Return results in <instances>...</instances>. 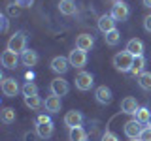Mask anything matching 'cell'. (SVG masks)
<instances>
[{"label": "cell", "instance_id": "6da1fadb", "mask_svg": "<svg viewBox=\"0 0 151 141\" xmlns=\"http://www.w3.org/2000/svg\"><path fill=\"white\" fill-rule=\"evenodd\" d=\"M134 58L129 51H119L115 56H113V66H115L117 72L121 73H127V72H132V66H134Z\"/></svg>", "mask_w": 151, "mask_h": 141}, {"label": "cell", "instance_id": "7a4b0ae2", "mask_svg": "<svg viewBox=\"0 0 151 141\" xmlns=\"http://www.w3.org/2000/svg\"><path fill=\"white\" fill-rule=\"evenodd\" d=\"M8 49L9 51H15V53H23L27 49V34L23 30H17L15 34L8 40Z\"/></svg>", "mask_w": 151, "mask_h": 141}, {"label": "cell", "instance_id": "3957f363", "mask_svg": "<svg viewBox=\"0 0 151 141\" xmlns=\"http://www.w3.org/2000/svg\"><path fill=\"white\" fill-rule=\"evenodd\" d=\"M94 85V77L89 72H79L76 75V88L78 90H91Z\"/></svg>", "mask_w": 151, "mask_h": 141}, {"label": "cell", "instance_id": "277c9868", "mask_svg": "<svg viewBox=\"0 0 151 141\" xmlns=\"http://www.w3.org/2000/svg\"><path fill=\"white\" fill-rule=\"evenodd\" d=\"M110 15L115 19V21H127L129 15H130V9H129V6H127L125 2H117V4L111 6Z\"/></svg>", "mask_w": 151, "mask_h": 141}, {"label": "cell", "instance_id": "5b68a950", "mask_svg": "<svg viewBox=\"0 0 151 141\" xmlns=\"http://www.w3.org/2000/svg\"><path fill=\"white\" fill-rule=\"evenodd\" d=\"M49 88H51V94H53V96H66L68 90H70V85H68L66 79L57 77V79L51 81V87Z\"/></svg>", "mask_w": 151, "mask_h": 141}, {"label": "cell", "instance_id": "8992f818", "mask_svg": "<svg viewBox=\"0 0 151 141\" xmlns=\"http://www.w3.org/2000/svg\"><path fill=\"white\" fill-rule=\"evenodd\" d=\"M19 90H21V88H19V83L13 77H4L2 79V92H4V96L15 98Z\"/></svg>", "mask_w": 151, "mask_h": 141}, {"label": "cell", "instance_id": "52a82bcc", "mask_svg": "<svg viewBox=\"0 0 151 141\" xmlns=\"http://www.w3.org/2000/svg\"><path fill=\"white\" fill-rule=\"evenodd\" d=\"M68 60H70V64H72L74 68H83V66L87 64V53L76 47L74 51H70V55H68Z\"/></svg>", "mask_w": 151, "mask_h": 141}, {"label": "cell", "instance_id": "ba28073f", "mask_svg": "<svg viewBox=\"0 0 151 141\" xmlns=\"http://www.w3.org/2000/svg\"><path fill=\"white\" fill-rule=\"evenodd\" d=\"M70 66L72 64H70V60L66 58V56H55V58L51 60V70L59 75H64L70 70Z\"/></svg>", "mask_w": 151, "mask_h": 141}, {"label": "cell", "instance_id": "9c48e42d", "mask_svg": "<svg viewBox=\"0 0 151 141\" xmlns=\"http://www.w3.org/2000/svg\"><path fill=\"white\" fill-rule=\"evenodd\" d=\"M0 62H2V66L6 70H13V68H17V64H19V56H17L15 51L6 49L2 53V56H0Z\"/></svg>", "mask_w": 151, "mask_h": 141}, {"label": "cell", "instance_id": "30bf717a", "mask_svg": "<svg viewBox=\"0 0 151 141\" xmlns=\"http://www.w3.org/2000/svg\"><path fill=\"white\" fill-rule=\"evenodd\" d=\"M123 130H125V135H127L129 139H138L144 128H142V124H140L136 119H132V120H129V122H125V128H123Z\"/></svg>", "mask_w": 151, "mask_h": 141}, {"label": "cell", "instance_id": "8fae6325", "mask_svg": "<svg viewBox=\"0 0 151 141\" xmlns=\"http://www.w3.org/2000/svg\"><path fill=\"white\" fill-rule=\"evenodd\" d=\"M94 98H96V102L102 103V105H108V103H111V100H113L111 90L106 87V85H100V87H96V90H94Z\"/></svg>", "mask_w": 151, "mask_h": 141}, {"label": "cell", "instance_id": "7c38bea8", "mask_svg": "<svg viewBox=\"0 0 151 141\" xmlns=\"http://www.w3.org/2000/svg\"><path fill=\"white\" fill-rule=\"evenodd\" d=\"M81 122H83V115H81V111H68L64 115V124L68 126V128H76V126H81Z\"/></svg>", "mask_w": 151, "mask_h": 141}, {"label": "cell", "instance_id": "4fadbf2b", "mask_svg": "<svg viewBox=\"0 0 151 141\" xmlns=\"http://www.w3.org/2000/svg\"><path fill=\"white\" fill-rule=\"evenodd\" d=\"M125 51H129L132 56H142L144 55V41L138 40V38H132V40L127 41Z\"/></svg>", "mask_w": 151, "mask_h": 141}, {"label": "cell", "instance_id": "5bb4252c", "mask_svg": "<svg viewBox=\"0 0 151 141\" xmlns=\"http://www.w3.org/2000/svg\"><path fill=\"white\" fill-rule=\"evenodd\" d=\"M115 23L117 21L111 15H100V19H98V30L102 34H108V32L115 30Z\"/></svg>", "mask_w": 151, "mask_h": 141}, {"label": "cell", "instance_id": "9a60e30c", "mask_svg": "<svg viewBox=\"0 0 151 141\" xmlns=\"http://www.w3.org/2000/svg\"><path fill=\"white\" fill-rule=\"evenodd\" d=\"M93 45H94V38L91 34H79L78 38H76V47L81 49V51H85V53L91 51Z\"/></svg>", "mask_w": 151, "mask_h": 141}, {"label": "cell", "instance_id": "2e32d148", "mask_svg": "<svg viewBox=\"0 0 151 141\" xmlns=\"http://www.w3.org/2000/svg\"><path fill=\"white\" fill-rule=\"evenodd\" d=\"M138 102H136V98L132 96H127L125 100H121V111L127 113V115H134L136 111H138Z\"/></svg>", "mask_w": 151, "mask_h": 141}, {"label": "cell", "instance_id": "e0dca14e", "mask_svg": "<svg viewBox=\"0 0 151 141\" xmlns=\"http://www.w3.org/2000/svg\"><path fill=\"white\" fill-rule=\"evenodd\" d=\"M60 105H63V103H60V96H53V94L47 96L45 102H44V107H45L47 113H59Z\"/></svg>", "mask_w": 151, "mask_h": 141}, {"label": "cell", "instance_id": "ac0fdd59", "mask_svg": "<svg viewBox=\"0 0 151 141\" xmlns=\"http://www.w3.org/2000/svg\"><path fill=\"white\" fill-rule=\"evenodd\" d=\"M36 134L42 139L51 137L53 135V122H36Z\"/></svg>", "mask_w": 151, "mask_h": 141}, {"label": "cell", "instance_id": "d6986e66", "mask_svg": "<svg viewBox=\"0 0 151 141\" xmlns=\"http://www.w3.org/2000/svg\"><path fill=\"white\" fill-rule=\"evenodd\" d=\"M59 11L63 15H74L78 11V6H76V0H60L59 2Z\"/></svg>", "mask_w": 151, "mask_h": 141}, {"label": "cell", "instance_id": "ffe728a7", "mask_svg": "<svg viewBox=\"0 0 151 141\" xmlns=\"http://www.w3.org/2000/svg\"><path fill=\"white\" fill-rule=\"evenodd\" d=\"M38 60H40V56H38V53L32 51V49H25L21 53V62L25 66H36Z\"/></svg>", "mask_w": 151, "mask_h": 141}, {"label": "cell", "instance_id": "44dd1931", "mask_svg": "<svg viewBox=\"0 0 151 141\" xmlns=\"http://www.w3.org/2000/svg\"><path fill=\"white\" fill-rule=\"evenodd\" d=\"M68 137H70V141H87V132L81 126H76V128H70Z\"/></svg>", "mask_w": 151, "mask_h": 141}, {"label": "cell", "instance_id": "7402d4cb", "mask_svg": "<svg viewBox=\"0 0 151 141\" xmlns=\"http://www.w3.org/2000/svg\"><path fill=\"white\" fill-rule=\"evenodd\" d=\"M104 41H106V45L115 47V45L121 41V32L115 28V30H111V32H108V34H104Z\"/></svg>", "mask_w": 151, "mask_h": 141}, {"label": "cell", "instance_id": "603a6c76", "mask_svg": "<svg viewBox=\"0 0 151 141\" xmlns=\"http://www.w3.org/2000/svg\"><path fill=\"white\" fill-rule=\"evenodd\" d=\"M134 119L140 122V124H149V119H151V111L147 107H138V111L134 113Z\"/></svg>", "mask_w": 151, "mask_h": 141}, {"label": "cell", "instance_id": "cb8c5ba5", "mask_svg": "<svg viewBox=\"0 0 151 141\" xmlns=\"http://www.w3.org/2000/svg\"><path fill=\"white\" fill-rule=\"evenodd\" d=\"M17 119V113L13 107H4L2 109V122L4 124H12V122H15Z\"/></svg>", "mask_w": 151, "mask_h": 141}, {"label": "cell", "instance_id": "d4e9b609", "mask_svg": "<svg viewBox=\"0 0 151 141\" xmlns=\"http://www.w3.org/2000/svg\"><path fill=\"white\" fill-rule=\"evenodd\" d=\"M144 68H145V58H144V55L142 56H136L134 58V66H132V75H142L144 73Z\"/></svg>", "mask_w": 151, "mask_h": 141}, {"label": "cell", "instance_id": "484cf974", "mask_svg": "<svg viewBox=\"0 0 151 141\" xmlns=\"http://www.w3.org/2000/svg\"><path fill=\"white\" fill-rule=\"evenodd\" d=\"M25 105L30 107L32 111H36V109H40V107L44 105V102L40 100V96H25Z\"/></svg>", "mask_w": 151, "mask_h": 141}, {"label": "cell", "instance_id": "4316f807", "mask_svg": "<svg viewBox=\"0 0 151 141\" xmlns=\"http://www.w3.org/2000/svg\"><path fill=\"white\" fill-rule=\"evenodd\" d=\"M138 85L144 90H151V72H144L142 75H138Z\"/></svg>", "mask_w": 151, "mask_h": 141}, {"label": "cell", "instance_id": "83f0119b", "mask_svg": "<svg viewBox=\"0 0 151 141\" xmlns=\"http://www.w3.org/2000/svg\"><path fill=\"white\" fill-rule=\"evenodd\" d=\"M23 96H38V85H34L32 81H27L21 88Z\"/></svg>", "mask_w": 151, "mask_h": 141}, {"label": "cell", "instance_id": "f1b7e54d", "mask_svg": "<svg viewBox=\"0 0 151 141\" xmlns=\"http://www.w3.org/2000/svg\"><path fill=\"white\" fill-rule=\"evenodd\" d=\"M140 141H151V126H145L144 130H142V134H140Z\"/></svg>", "mask_w": 151, "mask_h": 141}, {"label": "cell", "instance_id": "f546056e", "mask_svg": "<svg viewBox=\"0 0 151 141\" xmlns=\"http://www.w3.org/2000/svg\"><path fill=\"white\" fill-rule=\"evenodd\" d=\"M19 9H21V8H19L15 2H12V4L8 6V15H12V17H17V15H19Z\"/></svg>", "mask_w": 151, "mask_h": 141}, {"label": "cell", "instance_id": "4dcf8cb0", "mask_svg": "<svg viewBox=\"0 0 151 141\" xmlns=\"http://www.w3.org/2000/svg\"><path fill=\"white\" fill-rule=\"evenodd\" d=\"M13 2H15L19 8H30L32 4H34V0H13Z\"/></svg>", "mask_w": 151, "mask_h": 141}, {"label": "cell", "instance_id": "1f68e13d", "mask_svg": "<svg viewBox=\"0 0 151 141\" xmlns=\"http://www.w3.org/2000/svg\"><path fill=\"white\" fill-rule=\"evenodd\" d=\"M102 141H119V137H117L113 132H106V134L102 135Z\"/></svg>", "mask_w": 151, "mask_h": 141}, {"label": "cell", "instance_id": "d6a6232c", "mask_svg": "<svg viewBox=\"0 0 151 141\" xmlns=\"http://www.w3.org/2000/svg\"><path fill=\"white\" fill-rule=\"evenodd\" d=\"M144 28L147 32H151V15H145L144 17Z\"/></svg>", "mask_w": 151, "mask_h": 141}, {"label": "cell", "instance_id": "836d02e7", "mask_svg": "<svg viewBox=\"0 0 151 141\" xmlns=\"http://www.w3.org/2000/svg\"><path fill=\"white\" fill-rule=\"evenodd\" d=\"M0 21H2V32H8V28H9L8 17H6V15H2V17H0Z\"/></svg>", "mask_w": 151, "mask_h": 141}, {"label": "cell", "instance_id": "e575fe53", "mask_svg": "<svg viewBox=\"0 0 151 141\" xmlns=\"http://www.w3.org/2000/svg\"><path fill=\"white\" fill-rule=\"evenodd\" d=\"M36 122H51V119H49L47 115H40V117H38V120H36Z\"/></svg>", "mask_w": 151, "mask_h": 141}, {"label": "cell", "instance_id": "d590c367", "mask_svg": "<svg viewBox=\"0 0 151 141\" xmlns=\"http://www.w3.org/2000/svg\"><path fill=\"white\" fill-rule=\"evenodd\" d=\"M142 2H144L145 8H151V0H142Z\"/></svg>", "mask_w": 151, "mask_h": 141}, {"label": "cell", "instance_id": "8d00e7d4", "mask_svg": "<svg viewBox=\"0 0 151 141\" xmlns=\"http://www.w3.org/2000/svg\"><path fill=\"white\" fill-rule=\"evenodd\" d=\"M111 2H113V4H117V2H123V0H111Z\"/></svg>", "mask_w": 151, "mask_h": 141}, {"label": "cell", "instance_id": "74e56055", "mask_svg": "<svg viewBox=\"0 0 151 141\" xmlns=\"http://www.w3.org/2000/svg\"><path fill=\"white\" fill-rule=\"evenodd\" d=\"M130 141H140V139H130Z\"/></svg>", "mask_w": 151, "mask_h": 141}, {"label": "cell", "instance_id": "f35d334b", "mask_svg": "<svg viewBox=\"0 0 151 141\" xmlns=\"http://www.w3.org/2000/svg\"><path fill=\"white\" fill-rule=\"evenodd\" d=\"M147 126H151V119H149V124H147Z\"/></svg>", "mask_w": 151, "mask_h": 141}]
</instances>
